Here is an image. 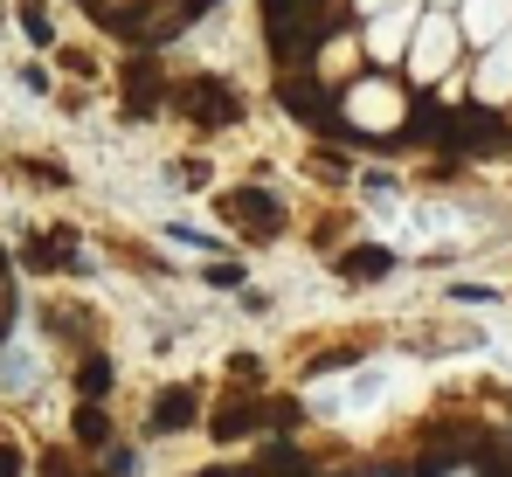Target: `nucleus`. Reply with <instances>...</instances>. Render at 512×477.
<instances>
[{
    "mask_svg": "<svg viewBox=\"0 0 512 477\" xmlns=\"http://www.w3.org/2000/svg\"><path fill=\"white\" fill-rule=\"evenodd\" d=\"M0 477H21V450L14 443H0Z\"/></svg>",
    "mask_w": 512,
    "mask_h": 477,
    "instance_id": "2eb2a0df",
    "label": "nucleus"
},
{
    "mask_svg": "<svg viewBox=\"0 0 512 477\" xmlns=\"http://www.w3.org/2000/svg\"><path fill=\"white\" fill-rule=\"evenodd\" d=\"M160 97H167L160 63H153V56H139V63L125 70V111H132V118H153V111H160Z\"/></svg>",
    "mask_w": 512,
    "mask_h": 477,
    "instance_id": "20e7f679",
    "label": "nucleus"
},
{
    "mask_svg": "<svg viewBox=\"0 0 512 477\" xmlns=\"http://www.w3.org/2000/svg\"><path fill=\"white\" fill-rule=\"evenodd\" d=\"M201 477H236V471H201Z\"/></svg>",
    "mask_w": 512,
    "mask_h": 477,
    "instance_id": "dca6fc26",
    "label": "nucleus"
},
{
    "mask_svg": "<svg viewBox=\"0 0 512 477\" xmlns=\"http://www.w3.org/2000/svg\"><path fill=\"white\" fill-rule=\"evenodd\" d=\"M277 104H284V111H298V118H319V104H326V97H319L312 83H277Z\"/></svg>",
    "mask_w": 512,
    "mask_h": 477,
    "instance_id": "0eeeda50",
    "label": "nucleus"
},
{
    "mask_svg": "<svg viewBox=\"0 0 512 477\" xmlns=\"http://www.w3.org/2000/svg\"><path fill=\"white\" fill-rule=\"evenodd\" d=\"M388 263H395V256H388V249H353V256H346L340 270H346V277H360V284H367V277H381V270H388Z\"/></svg>",
    "mask_w": 512,
    "mask_h": 477,
    "instance_id": "6e6552de",
    "label": "nucleus"
},
{
    "mask_svg": "<svg viewBox=\"0 0 512 477\" xmlns=\"http://www.w3.org/2000/svg\"><path fill=\"white\" fill-rule=\"evenodd\" d=\"M263 35H270L277 56H305V49L326 35L319 0H263Z\"/></svg>",
    "mask_w": 512,
    "mask_h": 477,
    "instance_id": "f257e3e1",
    "label": "nucleus"
},
{
    "mask_svg": "<svg viewBox=\"0 0 512 477\" xmlns=\"http://www.w3.org/2000/svg\"><path fill=\"white\" fill-rule=\"evenodd\" d=\"M222 215H229V222H243L250 236H270V229L284 222V208H277V194H270V187H229V194H222Z\"/></svg>",
    "mask_w": 512,
    "mask_h": 477,
    "instance_id": "7ed1b4c3",
    "label": "nucleus"
},
{
    "mask_svg": "<svg viewBox=\"0 0 512 477\" xmlns=\"http://www.w3.org/2000/svg\"><path fill=\"white\" fill-rule=\"evenodd\" d=\"M485 77H492V90H512V49H499V63H492Z\"/></svg>",
    "mask_w": 512,
    "mask_h": 477,
    "instance_id": "f8f14e48",
    "label": "nucleus"
},
{
    "mask_svg": "<svg viewBox=\"0 0 512 477\" xmlns=\"http://www.w3.org/2000/svg\"><path fill=\"white\" fill-rule=\"evenodd\" d=\"M77 443H111V415L104 408H77Z\"/></svg>",
    "mask_w": 512,
    "mask_h": 477,
    "instance_id": "9d476101",
    "label": "nucleus"
},
{
    "mask_svg": "<svg viewBox=\"0 0 512 477\" xmlns=\"http://www.w3.org/2000/svg\"><path fill=\"white\" fill-rule=\"evenodd\" d=\"M42 477H84V471H77V464H70V457L56 450V457H42Z\"/></svg>",
    "mask_w": 512,
    "mask_h": 477,
    "instance_id": "4468645a",
    "label": "nucleus"
},
{
    "mask_svg": "<svg viewBox=\"0 0 512 477\" xmlns=\"http://www.w3.org/2000/svg\"><path fill=\"white\" fill-rule=\"evenodd\" d=\"M173 104H180V111H187L194 125H236V118H243V97H236V90H229L222 77H194V83H180V90H173Z\"/></svg>",
    "mask_w": 512,
    "mask_h": 477,
    "instance_id": "f03ea898",
    "label": "nucleus"
},
{
    "mask_svg": "<svg viewBox=\"0 0 512 477\" xmlns=\"http://www.w3.org/2000/svg\"><path fill=\"white\" fill-rule=\"evenodd\" d=\"M77 388H84L90 401H97V395H104V388H111V360H104V353H90L84 367H77Z\"/></svg>",
    "mask_w": 512,
    "mask_h": 477,
    "instance_id": "1a4fd4ad",
    "label": "nucleus"
},
{
    "mask_svg": "<svg viewBox=\"0 0 512 477\" xmlns=\"http://www.w3.org/2000/svg\"><path fill=\"white\" fill-rule=\"evenodd\" d=\"M194 422V388H167V395L153 401V429L173 436V429H187Z\"/></svg>",
    "mask_w": 512,
    "mask_h": 477,
    "instance_id": "423d86ee",
    "label": "nucleus"
},
{
    "mask_svg": "<svg viewBox=\"0 0 512 477\" xmlns=\"http://www.w3.org/2000/svg\"><path fill=\"white\" fill-rule=\"evenodd\" d=\"M104 477H139V457H132V450H111V457H104Z\"/></svg>",
    "mask_w": 512,
    "mask_h": 477,
    "instance_id": "9b49d317",
    "label": "nucleus"
},
{
    "mask_svg": "<svg viewBox=\"0 0 512 477\" xmlns=\"http://www.w3.org/2000/svg\"><path fill=\"white\" fill-rule=\"evenodd\" d=\"M506 14H512V0H478V21H485V28H499Z\"/></svg>",
    "mask_w": 512,
    "mask_h": 477,
    "instance_id": "ddd939ff",
    "label": "nucleus"
},
{
    "mask_svg": "<svg viewBox=\"0 0 512 477\" xmlns=\"http://www.w3.org/2000/svg\"><path fill=\"white\" fill-rule=\"evenodd\" d=\"M208 429H215L222 443H243L250 429H263V401H229V408H222V415H215Z\"/></svg>",
    "mask_w": 512,
    "mask_h": 477,
    "instance_id": "39448f33",
    "label": "nucleus"
}]
</instances>
